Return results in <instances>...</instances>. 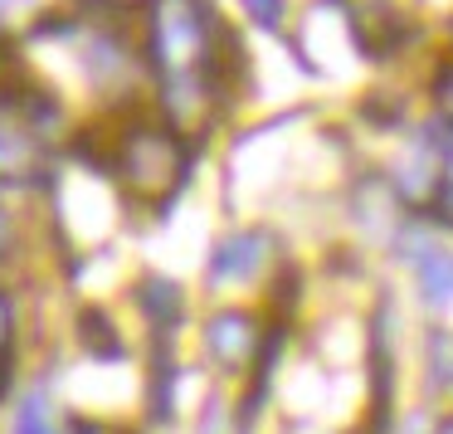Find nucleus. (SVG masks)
<instances>
[{"mask_svg": "<svg viewBox=\"0 0 453 434\" xmlns=\"http://www.w3.org/2000/svg\"><path fill=\"white\" fill-rule=\"evenodd\" d=\"M151 54H157L166 103L176 112H196L200 98L215 89V44H210V15L200 0H157L151 11Z\"/></svg>", "mask_w": 453, "mask_h": 434, "instance_id": "obj_1", "label": "nucleus"}, {"mask_svg": "<svg viewBox=\"0 0 453 434\" xmlns=\"http://www.w3.org/2000/svg\"><path fill=\"white\" fill-rule=\"evenodd\" d=\"M54 122L44 98L35 93H0V181H30L44 161V142H50Z\"/></svg>", "mask_w": 453, "mask_h": 434, "instance_id": "obj_2", "label": "nucleus"}, {"mask_svg": "<svg viewBox=\"0 0 453 434\" xmlns=\"http://www.w3.org/2000/svg\"><path fill=\"white\" fill-rule=\"evenodd\" d=\"M122 181L142 196H166L180 176H186V151L176 147V137L161 128H142L122 142Z\"/></svg>", "mask_w": 453, "mask_h": 434, "instance_id": "obj_3", "label": "nucleus"}, {"mask_svg": "<svg viewBox=\"0 0 453 434\" xmlns=\"http://www.w3.org/2000/svg\"><path fill=\"white\" fill-rule=\"evenodd\" d=\"M395 254L414 268V288L429 313H449L453 307V249L429 229H400L395 235Z\"/></svg>", "mask_w": 453, "mask_h": 434, "instance_id": "obj_4", "label": "nucleus"}, {"mask_svg": "<svg viewBox=\"0 0 453 434\" xmlns=\"http://www.w3.org/2000/svg\"><path fill=\"white\" fill-rule=\"evenodd\" d=\"M205 346L219 366H249L254 356H264V337L249 313H219L205 327Z\"/></svg>", "mask_w": 453, "mask_h": 434, "instance_id": "obj_5", "label": "nucleus"}, {"mask_svg": "<svg viewBox=\"0 0 453 434\" xmlns=\"http://www.w3.org/2000/svg\"><path fill=\"white\" fill-rule=\"evenodd\" d=\"M264 259H268L264 235H229L215 249V259H210V278L215 283H244V278H254L264 268Z\"/></svg>", "mask_w": 453, "mask_h": 434, "instance_id": "obj_6", "label": "nucleus"}, {"mask_svg": "<svg viewBox=\"0 0 453 434\" xmlns=\"http://www.w3.org/2000/svg\"><path fill=\"white\" fill-rule=\"evenodd\" d=\"M15 434H64L44 391H30V395L20 400V410H15Z\"/></svg>", "mask_w": 453, "mask_h": 434, "instance_id": "obj_7", "label": "nucleus"}, {"mask_svg": "<svg viewBox=\"0 0 453 434\" xmlns=\"http://www.w3.org/2000/svg\"><path fill=\"white\" fill-rule=\"evenodd\" d=\"M429 381L449 391L453 385V337L449 332H434L429 337Z\"/></svg>", "mask_w": 453, "mask_h": 434, "instance_id": "obj_8", "label": "nucleus"}, {"mask_svg": "<svg viewBox=\"0 0 453 434\" xmlns=\"http://www.w3.org/2000/svg\"><path fill=\"white\" fill-rule=\"evenodd\" d=\"M11 298L0 293V385L11 381Z\"/></svg>", "mask_w": 453, "mask_h": 434, "instance_id": "obj_9", "label": "nucleus"}, {"mask_svg": "<svg viewBox=\"0 0 453 434\" xmlns=\"http://www.w3.org/2000/svg\"><path fill=\"white\" fill-rule=\"evenodd\" d=\"M434 98H439L443 122L453 128V64H449V69H439V83H434Z\"/></svg>", "mask_w": 453, "mask_h": 434, "instance_id": "obj_10", "label": "nucleus"}, {"mask_svg": "<svg viewBox=\"0 0 453 434\" xmlns=\"http://www.w3.org/2000/svg\"><path fill=\"white\" fill-rule=\"evenodd\" d=\"M244 11L254 15L258 25H278V15H283V0H244Z\"/></svg>", "mask_w": 453, "mask_h": 434, "instance_id": "obj_11", "label": "nucleus"}, {"mask_svg": "<svg viewBox=\"0 0 453 434\" xmlns=\"http://www.w3.org/2000/svg\"><path fill=\"white\" fill-rule=\"evenodd\" d=\"M40 0H0V15H20V11H35Z\"/></svg>", "mask_w": 453, "mask_h": 434, "instance_id": "obj_12", "label": "nucleus"}, {"mask_svg": "<svg viewBox=\"0 0 453 434\" xmlns=\"http://www.w3.org/2000/svg\"><path fill=\"white\" fill-rule=\"evenodd\" d=\"M0 249H5V215H0Z\"/></svg>", "mask_w": 453, "mask_h": 434, "instance_id": "obj_13", "label": "nucleus"}]
</instances>
